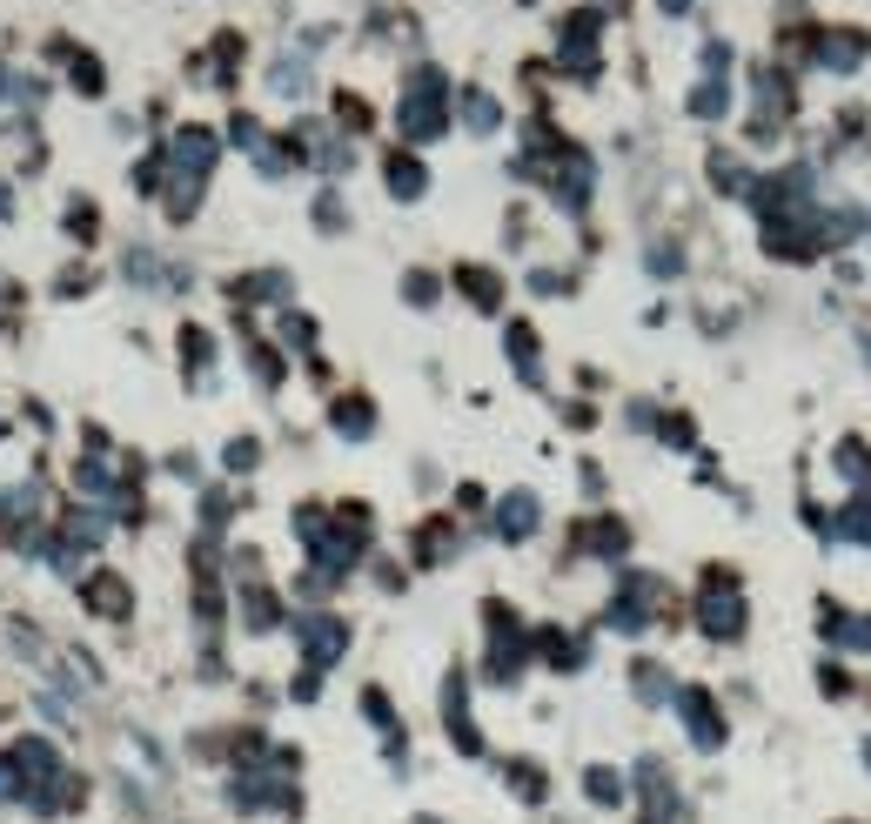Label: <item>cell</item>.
<instances>
[{
	"mask_svg": "<svg viewBox=\"0 0 871 824\" xmlns=\"http://www.w3.org/2000/svg\"><path fill=\"white\" fill-rule=\"evenodd\" d=\"M530 516H536V503H530V496H516V503H503V530H523Z\"/></svg>",
	"mask_w": 871,
	"mask_h": 824,
	"instance_id": "4",
	"label": "cell"
},
{
	"mask_svg": "<svg viewBox=\"0 0 871 824\" xmlns=\"http://www.w3.org/2000/svg\"><path fill=\"white\" fill-rule=\"evenodd\" d=\"M88 603L101 617H128V597H121V577H94L88 583Z\"/></svg>",
	"mask_w": 871,
	"mask_h": 824,
	"instance_id": "1",
	"label": "cell"
},
{
	"mask_svg": "<svg viewBox=\"0 0 871 824\" xmlns=\"http://www.w3.org/2000/svg\"><path fill=\"white\" fill-rule=\"evenodd\" d=\"M389 188H396V195H416V188H423V168H416L409 155H396V168H389Z\"/></svg>",
	"mask_w": 871,
	"mask_h": 824,
	"instance_id": "3",
	"label": "cell"
},
{
	"mask_svg": "<svg viewBox=\"0 0 871 824\" xmlns=\"http://www.w3.org/2000/svg\"><path fill=\"white\" fill-rule=\"evenodd\" d=\"M737 624H744V617H737V603H731V597H711V603H704V630H717V637H731Z\"/></svg>",
	"mask_w": 871,
	"mask_h": 824,
	"instance_id": "2",
	"label": "cell"
}]
</instances>
